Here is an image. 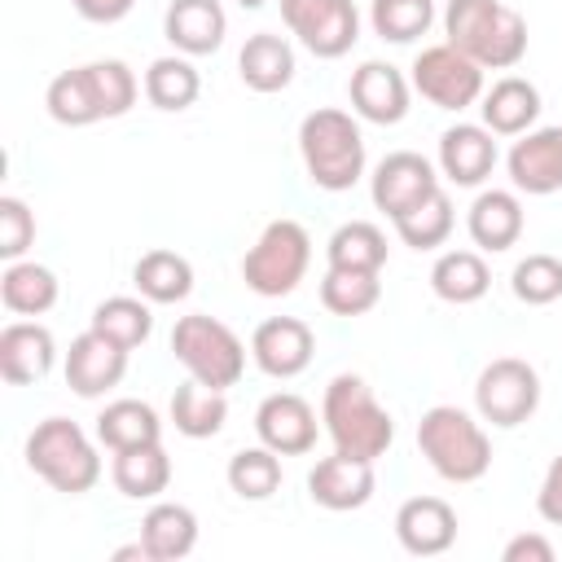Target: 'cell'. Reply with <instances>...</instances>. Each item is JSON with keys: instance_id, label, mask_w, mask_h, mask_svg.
<instances>
[{"instance_id": "cell-5", "label": "cell", "mask_w": 562, "mask_h": 562, "mask_svg": "<svg viewBox=\"0 0 562 562\" xmlns=\"http://www.w3.org/2000/svg\"><path fill=\"white\" fill-rule=\"evenodd\" d=\"M26 465L66 496H83L92 492V483L101 479V457L97 443L88 439V430L70 417H44L31 435H26Z\"/></svg>"}, {"instance_id": "cell-6", "label": "cell", "mask_w": 562, "mask_h": 562, "mask_svg": "<svg viewBox=\"0 0 562 562\" xmlns=\"http://www.w3.org/2000/svg\"><path fill=\"white\" fill-rule=\"evenodd\" d=\"M171 356L184 364L189 378H198L211 391H228L246 373V342L215 316L193 312L180 316L171 329Z\"/></svg>"}, {"instance_id": "cell-1", "label": "cell", "mask_w": 562, "mask_h": 562, "mask_svg": "<svg viewBox=\"0 0 562 562\" xmlns=\"http://www.w3.org/2000/svg\"><path fill=\"white\" fill-rule=\"evenodd\" d=\"M443 35L483 70H509L527 57V22L501 0H448Z\"/></svg>"}, {"instance_id": "cell-34", "label": "cell", "mask_w": 562, "mask_h": 562, "mask_svg": "<svg viewBox=\"0 0 562 562\" xmlns=\"http://www.w3.org/2000/svg\"><path fill=\"white\" fill-rule=\"evenodd\" d=\"M198 92H202V79H198L189 57H158V61H149L145 97H149L154 110H167V114L189 110L198 101Z\"/></svg>"}, {"instance_id": "cell-18", "label": "cell", "mask_w": 562, "mask_h": 562, "mask_svg": "<svg viewBox=\"0 0 562 562\" xmlns=\"http://www.w3.org/2000/svg\"><path fill=\"white\" fill-rule=\"evenodd\" d=\"M351 110L369 123H400L408 114V79L391 61H360L347 83Z\"/></svg>"}, {"instance_id": "cell-19", "label": "cell", "mask_w": 562, "mask_h": 562, "mask_svg": "<svg viewBox=\"0 0 562 562\" xmlns=\"http://www.w3.org/2000/svg\"><path fill=\"white\" fill-rule=\"evenodd\" d=\"M57 360V342L48 334V325L40 321H9L0 329V373L9 386H31L40 378H48Z\"/></svg>"}, {"instance_id": "cell-32", "label": "cell", "mask_w": 562, "mask_h": 562, "mask_svg": "<svg viewBox=\"0 0 562 562\" xmlns=\"http://www.w3.org/2000/svg\"><path fill=\"white\" fill-rule=\"evenodd\" d=\"M386 233L369 220H347L334 228V237L325 241L329 268H360V272H382L386 263Z\"/></svg>"}, {"instance_id": "cell-7", "label": "cell", "mask_w": 562, "mask_h": 562, "mask_svg": "<svg viewBox=\"0 0 562 562\" xmlns=\"http://www.w3.org/2000/svg\"><path fill=\"white\" fill-rule=\"evenodd\" d=\"M307 263H312V237L299 220H272L263 224L259 241L246 250L241 259V281L263 294V299H285L299 290V281L307 277Z\"/></svg>"}, {"instance_id": "cell-45", "label": "cell", "mask_w": 562, "mask_h": 562, "mask_svg": "<svg viewBox=\"0 0 562 562\" xmlns=\"http://www.w3.org/2000/svg\"><path fill=\"white\" fill-rule=\"evenodd\" d=\"M70 4H75V13L88 18V22H119V18L132 13L136 0H70Z\"/></svg>"}, {"instance_id": "cell-40", "label": "cell", "mask_w": 562, "mask_h": 562, "mask_svg": "<svg viewBox=\"0 0 562 562\" xmlns=\"http://www.w3.org/2000/svg\"><path fill=\"white\" fill-rule=\"evenodd\" d=\"M509 285H514V294L527 307H544V303L562 299V259H553V255H527V259L514 263Z\"/></svg>"}, {"instance_id": "cell-24", "label": "cell", "mask_w": 562, "mask_h": 562, "mask_svg": "<svg viewBox=\"0 0 562 562\" xmlns=\"http://www.w3.org/2000/svg\"><path fill=\"white\" fill-rule=\"evenodd\" d=\"M140 544L149 549V562H180L198 544V514L180 501H158L140 518Z\"/></svg>"}, {"instance_id": "cell-16", "label": "cell", "mask_w": 562, "mask_h": 562, "mask_svg": "<svg viewBox=\"0 0 562 562\" xmlns=\"http://www.w3.org/2000/svg\"><path fill=\"white\" fill-rule=\"evenodd\" d=\"M373 487H378L373 461H360V457H347V452H334V457L316 461L312 474H307V496L321 509H334V514L369 505Z\"/></svg>"}, {"instance_id": "cell-3", "label": "cell", "mask_w": 562, "mask_h": 562, "mask_svg": "<svg viewBox=\"0 0 562 562\" xmlns=\"http://www.w3.org/2000/svg\"><path fill=\"white\" fill-rule=\"evenodd\" d=\"M299 154L307 167V180L325 193H342L364 176V136L360 123L347 110H312L299 123Z\"/></svg>"}, {"instance_id": "cell-30", "label": "cell", "mask_w": 562, "mask_h": 562, "mask_svg": "<svg viewBox=\"0 0 562 562\" xmlns=\"http://www.w3.org/2000/svg\"><path fill=\"white\" fill-rule=\"evenodd\" d=\"M132 285L149 303H180L193 290V263L176 250H145L132 268Z\"/></svg>"}, {"instance_id": "cell-42", "label": "cell", "mask_w": 562, "mask_h": 562, "mask_svg": "<svg viewBox=\"0 0 562 562\" xmlns=\"http://www.w3.org/2000/svg\"><path fill=\"white\" fill-rule=\"evenodd\" d=\"M35 241V215L22 198H0V259H22Z\"/></svg>"}, {"instance_id": "cell-12", "label": "cell", "mask_w": 562, "mask_h": 562, "mask_svg": "<svg viewBox=\"0 0 562 562\" xmlns=\"http://www.w3.org/2000/svg\"><path fill=\"white\" fill-rule=\"evenodd\" d=\"M255 435H259V443H268L281 457H303L316 448V435H321L316 408L294 391H272L255 408Z\"/></svg>"}, {"instance_id": "cell-38", "label": "cell", "mask_w": 562, "mask_h": 562, "mask_svg": "<svg viewBox=\"0 0 562 562\" xmlns=\"http://www.w3.org/2000/svg\"><path fill=\"white\" fill-rule=\"evenodd\" d=\"M228 487L241 501H268L281 487V452H272L268 443L259 448H241L228 457Z\"/></svg>"}, {"instance_id": "cell-33", "label": "cell", "mask_w": 562, "mask_h": 562, "mask_svg": "<svg viewBox=\"0 0 562 562\" xmlns=\"http://www.w3.org/2000/svg\"><path fill=\"white\" fill-rule=\"evenodd\" d=\"M101 338L119 342L123 351H136L149 334H154V312H149V299H132V294H114L105 303L92 307V325Z\"/></svg>"}, {"instance_id": "cell-43", "label": "cell", "mask_w": 562, "mask_h": 562, "mask_svg": "<svg viewBox=\"0 0 562 562\" xmlns=\"http://www.w3.org/2000/svg\"><path fill=\"white\" fill-rule=\"evenodd\" d=\"M536 514H540L549 527H562V452L549 461V470H544V479H540Z\"/></svg>"}, {"instance_id": "cell-20", "label": "cell", "mask_w": 562, "mask_h": 562, "mask_svg": "<svg viewBox=\"0 0 562 562\" xmlns=\"http://www.w3.org/2000/svg\"><path fill=\"white\" fill-rule=\"evenodd\" d=\"M162 35L184 57H206V53H215L224 44L228 13H224L220 0H171V9L162 18Z\"/></svg>"}, {"instance_id": "cell-14", "label": "cell", "mask_w": 562, "mask_h": 562, "mask_svg": "<svg viewBox=\"0 0 562 562\" xmlns=\"http://www.w3.org/2000/svg\"><path fill=\"white\" fill-rule=\"evenodd\" d=\"M509 180L518 193H558L562 189V123L558 127H531L514 140L509 158Z\"/></svg>"}, {"instance_id": "cell-29", "label": "cell", "mask_w": 562, "mask_h": 562, "mask_svg": "<svg viewBox=\"0 0 562 562\" xmlns=\"http://www.w3.org/2000/svg\"><path fill=\"white\" fill-rule=\"evenodd\" d=\"M97 439L110 452L140 448V443H162V422L145 400H114L97 417Z\"/></svg>"}, {"instance_id": "cell-37", "label": "cell", "mask_w": 562, "mask_h": 562, "mask_svg": "<svg viewBox=\"0 0 562 562\" xmlns=\"http://www.w3.org/2000/svg\"><path fill=\"white\" fill-rule=\"evenodd\" d=\"M378 299H382L378 272L325 268V277H321V303H325V312H334V316H364Z\"/></svg>"}, {"instance_id": "cell-27", "label": "cell", "mask_w": 562, "mask_h": 562, "mask_svg": "<svg viewBox=\"0 0 562 562\" xmlns=\"http://www.w3.org/2000/svg\"><path fill=\"white\" fill-rule=\"evenodd\" d=\"M224 422H228V400H224V391H211V386H202L198 378H189V382H180V386L171 391V426H176L184 439H211V435L224 430Z\"/></svg>"}, {"instance_id": "cell-8", "label": "cell", "mask_w": 562, "mask_h": 562, "mask_svg": "<svg viewBox=\"0 0 562 562\" xmlns=\"http://www.w3.org/2000/svg\"><path fill=\"white\" fill-rule=\"evenodd\" d=\"M474 408L483 422H492L501 430L522 426L540 408V373L518 356L492 360L474 382Z\"/></svg>"}, {"instance_id": "cell-23", "label": "cell", "mask_w": 562, "mask_h": 562, "mask_svg": "<svg viewBox=\"0 0 562 562\" xmlns=\"http://www.w3.org/2000/svg\"><path fill=\"white\" fill-rule=\"evenodd\" d=\"M465 228H470V241L479 250H487V255L509 250L522 237V202H518V193H509V189H483L470 202Z\"/></svg>"}, {"instance_id": "cell-17", "label": "cell", "mask_w": 562, "mask_h": 562, "mask_svg": "<svg viewBox=\"0 0 562 562\" xmlns=\"http://www.w3.org/2000/svg\"><path fill=\"white\" fill-rule=\"evenodd\" d=\"M395 536L413 558H439L457 540V509L443 496H408L395 509Z\"/></svg>"}, {"instance_id": "cell-44", "label": "cell", "mask_w": 562, "mask_h": 562, "mask_svg": "<svg viewBox=\"0 0 562 562\" xmlns=\"http://www.w3.org/2000/svg\"><path fill=\"white\" fill-rule=\"evenodd\" d=\"M501 558H505V562H553V544H549L540 531H522V536H514V540L505 544Z\"/></svg>"}, {"instance_id": "cell-22", "label": "cell", "mask_w": 562, "mask_h": 562, "mask_svg": "<svg viewBox=\"0 0 562 562\" xmlns=\"http://www.w3.org/2000/svg\"><path fill=\"white\" fill-rule=\"evenodd\" d=\"M479 110H483V127L492 136H522L531 132V123L540 119V92L531 79L522 75H505L496 79L483 97H479Z\"/></svg>"}, {"instance_id": "cell-36", "label": "cell", "mask_w": 562, "mask_h": 562, "mask_svg": "<svg viewBox=\"0 0 562 562\" xmlns=\"http://www.w3.org/2000/svg\"><path fill=\"white\" fill-rule=\"evenodd\" d=\"M452 220H457V215H452V198H448L443 189H435L430 198H422L413 211H404V215L391 220V224H395V233H400L404 246H413V250H435V246L448 241Z\"/></svg>"}, {"instance_id": "cell-41", "label": "cell", "mask_w": 562, "mask_h": 562, "mask_svg": "<svg viewBox=\"0 0 562 562\" xmlns=\"http://www.w3.org/2000/svg\"><path fill=\"white\" fill-rule=\"evenodd\" d=\"M88 79H92V92H97L105 119H119V114H127L136 105V92L140 88H136V75L123 61H114V57L88 61Z\"/></svg>"}, {"instance_id": "cell-11", "label": "cell", "mask_w": 562, "mask_h": 562, "mask_svg": "<svg viewBox=\"0 0 562 562\" xmlns=\"http://www.w3.org/2000/svg\"><path fill=\"white\" fill-rule=\"evenodd\" d=\"M439 189V176L430 167V158L413 154V149H395L386 154L378 167H373V180H369V193H373V206L386 215V220H400L404 211H413L422 198H430Z\"/></svg>"}, {"instance_id": "cell-26", "label": "cell", "mask_w": 562, "mask_h": 562, "mask_svg": "<svg viewBox=\"0 0 562 562\" xmlns=\"http://www.w3.org/2000/svg\"><path fill=\"white\" fill-rule=\"evenodd\" d=\"M110 479H114V487H119L127 501H154V496H162L167 483H171V457H167L162 443L123 448V452H114Z\"/></svg>"}, {"instance_id": "cell-25", "label": "cell", "mask_w": 562, "mask_h": 562, "mask_svg": "<svg viewBox=\"0 0 562 562\" xmlns=\"http://www.w3.org/2000/svg\"><path fill=\"white\" fill-rule=\"evenodd\" d=\"M237 75L255 92H281L294 79V48L272 31H255L237 53Z\"/></svg>"}, {"instance_id": "cell-35", "label": "cell", "mask_w": 562, "mask_h": 562, "mask_svg": "<svg viewBox=\"0 0 562 562\" xmlns=\"http://www.w3.org/2000/svg\"><path fill=\"white\" fill-rule=\"evenodd\" d=\"M44 105H48V114H53L61 127H88V123L105 119V114H101V101H97V92H92L88 66L61 70V75L48 83Z\"/></svg>"}, {"instance_id": "cell-4", "label": "cell", "mask_w": 562, "mask_h": 562, "mask_svg": "<svg viewBox=\"0 0 562 562\" xmlns=\"http://www.w3.org/2000/svg\"><path fill=\"white\" fill-rule=\"evenodd\" d=\"M417 448L426 465L448 483H474L492 465V439L487 430L457 404H435L417 422Z\"/></svg>"}, {"instance_id": "cell-9", "label": "cell", "mask_w": 562, "mask_h": 562, "mask_svg": "<svg viewBox=\"0 0 562 562\" xmlns=\"http://www.w3.org/2000/svg\"><path fill=\"white\" fill-rule=\"evenodd\" d=\"M413 88L435 110H465L483 97V66L443 40L413 57Z\"/></svg>"}, {"instance_id": "cell-13", "label": "cell", "mask_w": 562, "mask_h": 562, "mask_svg": "<svg viewBox=\"0 0 562 562\" xmlns=\"http://www.w3.org/2000/svg\"><path fill=\"white\" fill-rule=\"evenodd\" d=\"M312 351H316V338L299 316H268L250 334V360L268 378H299L312 364Z\"/></svg>"}, {"instance_id": "cell-2", "label": "cell", "mask_w": 562, "mask_h": 562, "mask_svg": "<svg viewBox=\"0 0 562 562\" xmlns=\"http://www.w3.org/2000/svg\"><path fill=\"white\" fill-rule=\"evenodd\" d=\"M321 422H325V435L334 439V452H347L360 461H378L395 439L391 413L378 404V395L360 373H338L325 386Z\"/></svg>"}, {"instance_id": "cell-31", "label": "cell", "mask_w": 562, "mask_h": 562, "mask_svg": "<svg viewBox=\"0 0 562 562\" xmlns=\"http://www.w3.org/2000/svg\"><path fill=\"white\" fill-rule=\"evenodd\" d=\"M0 303L13 316H44L57 303V277L44 263L31 259H13L0 277Z\"/></svg>"}, {"instance_id": "cell-10", "label": "cell", "mask_w": 562, "mask_h": 562, "mask_svg": "<svg viewBox=\"0 0 562 562\" xmlns=\"http://www.w3.org/2000/svg\"><path fill=\"white\" fill-rule=\"evenodd\" d=\"M281 22L307 53L325 61L351 53L360 40V9L351 0H281Z\"/></svg>"}, {"instance_id": "cell-28", "label": "cell", "mask_w": 562, "mask_h": 562, "mask_svg": "<svg viewBox=\"0 0 562 562\" xmlns=\"http://www.w3.org/2000/svg\"><path fill=\"white\" fill-rule=\"evenodd\" d=\"M487 285H492V272H487L479 250H443L430 268V290L457 307L479 303L487 294Z\"/></svg>"}, {"instance_id": "cell-46", "label": "cell", "mask_w": 562, "mask_h": 562, "mask_svg": "<svg viewBox=\"0 0 562 562\" xmlns=\"http://www.w3.org/2000/svg\"><path fill=\"white\" fill-rule=\"evenodd\" d=\"M237 4H241V9H263L268 0H237Z\"/></svg>"}, {"instance_id": "cell-39", "label": "cell", "mask_w": 562, "mask_h": 562, "mask_svg": "<svg viewBox=\"0 0 562 562\" xmlns=\"http://www.w3.org/2000/svg\"><path fill=\"white\" fill-rule=\"evenodd\" d=\"M369 22L391 44H413L435 22V0H373Z\"/></svg>"}, {"instance_id": "cell-15", "label": "cell", "mask_w": 562, "mask_h": 562, "mask_svg": "<svg viewBox=\"0 0 562 562\" xmlns=\"http://www.w3.org/2000/svg\"><path fill=\"white\" fill-rule=\"evenodd\" d=\"M127 373V351L110 338H101L97 329H83L70 351H66V386L83 400H97L105 391H114Z\"/></svg>"}, {"instance_id": "cell-21", "label": "cell", "mask_w": 562, "mask_h": 562, "mask_svg": "<svg viewBox=\"0 0 562 562\" xmlns=\"http://www.w3.org/2000/svg\"><path fill=\"white\" fill-rule=\"evenodd\" d=\"M496 167V140L483 123H457L439 136V171L461 184V189H474L492 176Z\"/></svg>"}]
</instances>
